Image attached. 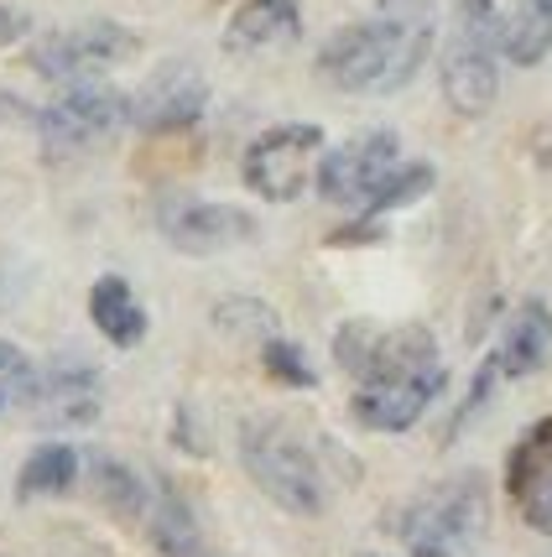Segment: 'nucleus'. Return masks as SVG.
<instances>
[{"mask_svg":"<svg viewBox=\"0 0 552 557\" xmlns=\"http://www.w3.org/2000/svg\"><path fill=\"white\" fill-rule=\"evenodd\" d=\"M443 99L464 121L490 115V104L501 95V16L495 0H458L449 42H443Z\"/></svg>","mask_w":552,"mask_h":557,"instance_id":"7ed1b4c3","label":"nucleus"},{"mask_svg":"<svg viewBox=\"0 0 552 557\" xmlns=\"http://www.w3.org/2000/svg\"><path fill=\"white\" fill-rule=\"evenodd\" d=\"M11 401L26 407L42 428H73L99 417V375L89 364H58V370H26V381L11 391Z\"/></svg>","mask_w":552,"mask_h":557,"instance_id":"9d476101","label":"nucleus"},{"mask_svg":"<svg viewBox=\"0 0 552 557\" xmlns=\"http://www.w3.org/2000/svg\"><path fill=\"white\" fill-rule=\"evenodd\" d=\"M0 407H5V401H0Z\"/></svg>","mask_w":552,"mask_h":557,"instance_id":"bb28decb","label":"nucleus"},{"mask_svg":"<svg viewBox=\"0 0 552 557\" xmlns=\"http://www.w3.org/2000/svg\"><path fill=\"white\" fill-rule=\"evenodd\" d=\"M89 474H95L99 500H105L110 510H121V516H146L151 490L142 485V474H136L131 463L110 459V454H95V459H89Z\"/></svg>","mask_w":552,"mask_h":557,"instance_id":"412c9836","label":"nucleus"},{"mask_svg":"<svg viewBox=\"0 0 552 557\" xmlns=\"http://www.w3.org/2000/svg\"><path fill=\"white\" fill-rule=\"evenodd\" d=\"M297 37H303L297 0H245L241 11L230 16L224 48L230 52H271V48H292Z\"/></svg>","mask_w":552,"mask_h":557,"instance_id":"4468645a","label":"nucleus"},{"mask_svg":"<svg viewBox=\"0 0 552 557\" xmlns=\"http://www.w3.org/2000/svg\"><path fill=\"white\" fill-rule=\"evenodd\" d=\"M26 32H32V16H26L22 5H0V48L22 42Z\"/></svg>","mask_w":552,"mask_h":557,"instance_id":"393cba45","label":"nucleus"},{"mask_svg":"<svg viewBox=\"0 0 552 557\" xmlns=\"http://www.w3.org/2000/svg\"><path fill=\"white\" fill-rule=\"evenodd\" d=\"M381 5H385V0H381Z\"/></svg>","mask_w":552,"mask_h":557,"instance_id":"cd10ccee","label":"nucleus"},{"mask_svg":"<svg viewBox=\"0 0 552 557\" xmlns=\"http://www.w3.org/2000/svg\"><path fill=\"white\" fill-rule=\"evenodd\" d=\"M73 480H78V448H69V443H42V448L22 463V474H16V495H22V500H37V495H63Z\"/></svg>","mask_w":552,"mask_h":557,"instance_id":"6ab92c4d","label":"nucleus"},{"mask_svg":"<svg viewBox=\"0 0 552 557\" xmlns=\"http://www.w3.org/2000/svg\"><path fill=\"white\" fill-rule=\"evenodd\" d=\"M136 52V37L115 22H78V26H63L37 42L32 63L42 78L52 84H73V78H99L105 69H115Z\"/></svg>","mask_w":552,"mask_h":557,"instance_id":"6e6552de","label":"nucleus"},{"mask_svg":"<svg viewBox=\"0 0 552 557\" xmlns=\"http://www.w3.org/2000/svg\"><path fill=\"white\" fill-rule=\"evenodd\" d=\"M432 52V11L422 0H385L381 16L339 26L318 52V73L344 95H391Z\"/></svg>","mask_w":552,"mask_h":557,"instance_id":"f03ea898","label":"nucleus"},{"mask_svg":"<svg viewBox=\"0 0 552 557\" xmlns=\"http://www.w3.org/2000/svg\"><path fill=\"white\" fill-rule=\"evenodd\" d=\"M505 490L531 532H552V417L531 422L505 463Z\"/></svg>","mask_w":552,"mask_h":557,"instance_id":"ddd939ff","label":"nucleus"},{"mask_svg":"<svg viewBox=\"0 0 552 557\" xmlns=\"http://www.w3.org/2000/svg\"><path fill=\"white\" fill-rule=\"evenodd\" d=\"M323 157V131L312 121H287L261 131L256 141L245 146V188L266 203H292V198L308 188L312 168Z\"/></svg>","mask_w":552,"mask_h":557,"instance_id":"423d86ee","label":"nucleus"},{"mask_svg":"<svg viewBox=\"0 0 552 557\" xmlns=\"http://www.w3.org/2000/svg\"><path fill=\"white\" fill-rule=\"evenodd\" d=\"M334 360L360 381L355 391V422L370 433H407L417 417L449 386V370L438 360V344L428 329H376V323H344L334 339Z\"/></svg>","mask_w":552,"mask_h":557,"instance_id":"f257e3e1","label":"nucleus"},{"mask_svg":"<svg viewBox=\"0 0 552 557\" xmlns=\"http://www.w3.org/2000/svg\"><path fill=\"white\" fill-rule=\"evenodd\" d=\"M402 157V136L396 131H365L355 141L334 146L329 157H318V194L329 203H365L370 188L381 183L385 172L396 168Z\"/></svg>","mask_w":552,"mask_h":557,"instance_id":"9b49d317","label":"nucleus"},{"mask_svg":"<svg viewBox=\"0 0 552 557\" xmlns=\"http://www.w3.org/2000/svg\"><path fill=\"white\" fill-rule=\"evenodd\" d=\"M552 52V0H511L501 16V58L516 69H537Z\"/></svg>","mask_w":552,"mask_h":557,"instance_id":"f3484780","label":"nucleus"},{"mask_svg":"<svg viewBox=\"0 0 552 557\" xmlns=\"http://www.w3.org/2000/svg\"><path fill=\"white\" fill-rule=\"evenodd\" d=\"M146 527H151V547L162 557H214L209 542H204V532H198V521H193V510L183 506L168 485L151 490V500H146Z\"/></svg>","mask_w":552,"mask_h":557,"instance_id":"a211bd4d","label":"nucleus"},{"mask_svg":"<svg viewBox=\"0 0 552 557\" xmlns=\"http://www.w3.org/2000/svg\"><path fill=\"white\" fill-rule=\"evenodd\" d=\"M121 121H125L121 89H110L99 78H73L69 89L37 115V131H42L52 157H73V151H89L95 141H105Z\"/></svg>","mask_w":552,"mask_h":557,"instance_id":"0eeeda50","label":"nucleus"},{"mask_svg":"<svg viewBox=\"0 0 552 557\" xmlns=\"http://www.w3.org/2000/svg\"><path fill=\"white\" fill-rule=\"evenodd\" d=\"M204 104H209L204 73L193 69V63H162L136 89V99H125V121L151 131V136L157 131H188V125H198Z\"/></svg>","mask_w":552,"mask_h":557,"instance_id":"f8f14e48","label":"nucleus"},{"mask_svg":"<svg viewBox=\"0 0 552 557\" xmlns=\"http://www.w3.org/2000/svg\"><path fill=\"white\" fill-rule=\"evenodd\" d=\"M261 364H266V375H277L282 386L308 391L312 381H318V375H312V364H308V355H303L292 339H282V334L261 339Z\"/></svg>","mask_w":552,"mask_h":557,"instance_id":"5701e85b","label":"nucleus"},{"mask_svg":"<svg viewBox=\"0 0 552 557\" xmlns=\"http://www.w3.org/2000/svg\"><path fill=\"white\" fill-rule=\"evenodd\" d=\"M490 527V495L480 474H454L432 485L402 521V542L412 557H458Z\"/></svg>","mask_w":552,"mask_h":557,"instance_id":"39448f33","label":"nucleus"},{"mask_svg":"<svg viewBox=\"0 0 552 557\" xmlns=\"http://www.w3.org/2000/svg\"><path fill=\"white\" fill-rule=\"evenodd\" d=\"M531 157H537L542 168H552V121L537 131V141H531Z\"/></svg>","mask_w":552,"mask_h":557,"instance_id":"a878e982","label":"nucleus"},{"mask_svg":"<svg viewBox=\"0 0 552 557\" xmlns=\"http://www.w3.org/2000/svg\"><path fill=\"white\" fill-rule=\"evenodd\" d=\"M157 224L183 256H219L230 245L256 240V219L235 203H209V198H168L157 209Z\"/></svg>","mask_w":552,"mask_h":557,"instance_id":"1a4fd4ad","label":"nucleus"},{"mask_svg":"<svg viewBox=\"0 0 552 557\" xmlns=\"http://www.w3.org/2000/svg\"><path fill=\"white\" fill-rule=\"evenodd\" d=\"M432 183H438V172H432L428 162H396V168L370 188L365 219H385V214H396V209H407V203H417V198H428Z\"/></svg>","mask_w":552,"mask_h":557,"instance_id":"aec40b11","label":"nucleus"},{"mask_svg":"<svg viewBox=\"0 0 552 557\" xmlns=\"http://www.w3.org/2000/svg\"><path fill=\"white\" fill-rule=\"evenodd\" d=\"M241 463H245V474H250L282 510H292V516H318L323 500H329L312 448L292 433L287 422H271V417L245 422L241 428Z\"/></svg>","mask_w":552,"mask_h":557,"instance_id":"20e7f679","label":"nucleus"},{"mask_svg":"<svg viewBox=\"0 0 552 557\" xmlns=\"http://www.w3.org/2000/svg\"><path fill=\"white\" fill-rule=\"evenodd\" d=\"M89 318L115 349H136L146 339V308L136 302L125 276H99L89 292Z\"/></svg>","mask_w":552,"mask_h":557,"instance_id":"dca6fc26","label":"nucleus"},{"mask_svg":"<svg viewBox=\"0 0 552 557\" xmlns=\"http://www.w3.org/2000/svg\"><path fill=\"white\" fill-rule=\"evenodd\" d=\"M548 349H552V313L548 302H522L516 313L505 318V334H501V349H495V370L522 381V375H537L548 364Z\"/></svg>","mask_w":552,"mask_h":557,"instance_id":"2eb2a0df","label":"nucleus"},{"mask_svg":"<svg viewBox=\"0 0 552 557\" xmlns=\"http://www.w3.org/2000/svg\"><path fill=\"white\" fill-rule=\"evenodd\" d=\"M214 323L219 334H230V339H271L277 334V313L256 302V297H224L214 308Z\"/></svg>","mask_w":552,"mask_h":557,"instance_id":"4be33fe9","label":"nucleus"},{"mask_svg":"<svg viewBox=\"0 0 552 557\" xmlns=\"http://www.w3.org/2000/svg\"><path fill=\"white\" fill-rule=\"evenodd\" d=\"M26 370H32V360L11 339H0V391H16L26 381Z\"/></svg>","mask_w":552,"mask_h":557,"instance_id":"b1692460","label":"nucleus"}]
</instances>
